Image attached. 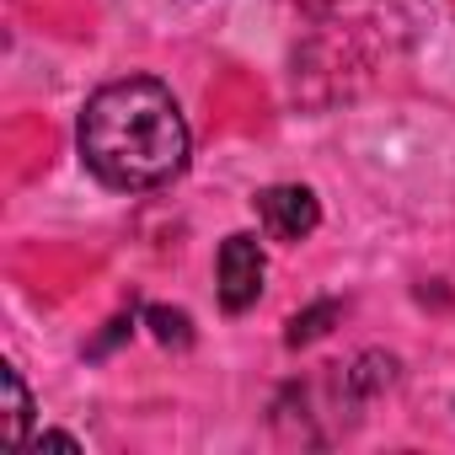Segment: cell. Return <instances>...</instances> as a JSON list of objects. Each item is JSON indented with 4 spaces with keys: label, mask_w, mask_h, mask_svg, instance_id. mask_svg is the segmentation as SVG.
<instances>
[{
    "label": "cell",
    "mask_w": 455,
    "mask_h": 455,
    "mask_svg": "<svg viewBox=\"0 0 455 455\" xmlns=\"http://www.w3.org/2000/svg\"><path fill=\"white\" fill-rule=\"evenodd\" d=\"M258 220H263V231L274 242H306L316 225H322V204H316L311 188L279 182V188H263L258 193Z\"/></svg>",
    "instance_id": "obj_3"
},
{
    "label": "cell",
    "mask_w": 455,
    "mask_h": 455,
    "mask_svg": "<svg viewBox=\"0 0 455 455\" xmlns=\"http://www.w3.org/2000/svg\"><path fill=\"white\" fill-rule=\"evenodd\" d=\"M327 322H338V300H322V306H311L306 316H295V322H290V348L316 343V338L327 332Z\"/></svg>",
    "instance_id": "obj_5"
},
{
    "label": "cell",
    "mask_w": 455,
    "mask_h": 455,
    "mask_svg": "<svg viewBox=\"0 0 455 455\" xmlns=\"http://www.w3.org/2000/svg\"><path fill=\"white\" fill-rule=\"evenodd\" d=\"M44 444H54V450H81V439H70V434H38L33 450H44Z\"/></svg>",
    "instance_id": "obj_7"
},
{
    "label": "cell",
    "mask_w": 455,
    "mask_h": 455,
    "mask_svg": "<svg viewBox=\"0 0 455 455\" xmlns=\"http://www.w3.org/2000/svg\"><path fill=\"white\" fill-rule=\"evenodd\" d=\"M0 386H6V444L22 450L28 444V418H33V396L17 375V364H0Z\"/></svg>",
    "instance_id": "obj_4"
},
{
    "label": "cell",
    "mask_w": 455,
    "mask_h": 455,
    "mask_svg": "<svg viewBox=\"0 0 455 455\" xmlns=\"http://www.w3.org/2000/svg\"><path fill=\"white\" fill-rule=\"evenodd\" d=\"M81 161L102 188L150 193L188 166V118L156 76H129L92 92L81 113Z\"/></svg>",
    "instance_id": "obj_1"
},
{
    "label": "cell",
    "mask_w": 455,
    "mask_h": 455,
    "mask_svg": "<svg viewBox=\"0 0 455 455\" xmlns=\"http://www.w3.org/2000/svg\"><path fill=\"white\" fill-rule=\"evenodd\" d=\"M214 279H220V306L231 311V316L252 311L258 295H263V279H268V263H263L258 236H242V231H236V236H225V242H220Z\"/></svg>",
    "instance_id": "obj_2"
},
{
    "label": "cell",
    "mask_w": 455,
    "mask_h": 455,
    "mask_svg": "<svg viewBox=\"0 0 455 455\" xmlns=\"http://www.w3.org/2000/svg\"><path fill=\"white\" fill-rule=\"evenodd\" d=\"M145 322L156 327V338H161V343H177V348H188V343H193V327H188V316H182V311L150 306V311H145Z\"/></svg>",
    "instance_id": "obj_6"
}]
</instances>
